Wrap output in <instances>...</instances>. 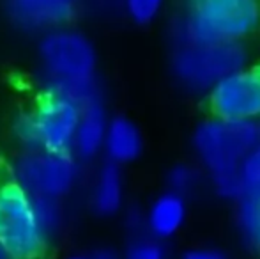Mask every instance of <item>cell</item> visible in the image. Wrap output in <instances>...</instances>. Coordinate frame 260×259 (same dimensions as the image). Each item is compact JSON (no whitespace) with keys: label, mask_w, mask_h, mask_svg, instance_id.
Masks as SVG:
<instances>
[{"label":"cell","mask_w":260,"mask_h":259,"mask_svg":"<svg viewBox=\"0 0 260 259\" xmlns=\"http://www.w3.org/2000/svg\"><path fill=\"white\" fill-rule=\"evenodd\" d=\"M57 199L32 195L16 183L0 187V250L6 259H39L58 225Z\"/></svg>","instance_id":"6da1fadb"},{"label":"cell","mask_w":260,"mask_h":259,"mask_svg":"<svg viewBox=\"0 0 260 259\" xmlns=\"http://www.w3.org/2000/svg\"><path fill=\"white\" fill-rule=\"evenodd\" d=\"M258 142L257 123L212 118L197 128L193 146L219 195L236 199L241 163Z\"/></svg>","instance_id":"7a4b0ae2"},{"label":"cell","mask_w":260,"mask_h":259,"mask_svg":"<svg viewBox=\"0 0 260 259\" xmlns=\"http://www.w3.org/2000/svg\"><path fill=\"white\" fill-rule=\"evenodd\" d=\"M48 93L82 103L98 93L96 53L90 41L75 31H55L41 43Z\"/></svg>","instance_id":"3957f363"},{"label":"cell","mask_w":260,"mask_h":259,"mask_svg":"<svg viewBox=\"0 0 260 259\" xmlns=\"http://www.w3.org/2000/svg\"><path fill=\"white\" fill-rule=\"evenodd\" d=\"M189 43L239 41L260 25V0H188Z\"/></svg>","instance_id":"277c9868"},{"label":"cell","mask_w":260,"mask_h":259,"mask_svg":"<svg viewBox=\"0 0 260 259\" xmlns=\"http://www.w3.org/2000/svg\"><path fill=\"white\" fill-rule=\"evenodd\" d=\"M80 105L60 94L46 93L30 114L18 123V135L30 149L69 151L75 142Z\"/></svg>","instance_id":"5b68a950"},{"label":"cell","mask_w":260,"mask_h":259,"mask_svg":"<svg viewBox=\"0 0 260 259\" xmlns=\"http://www.w3.org/2000/svg\"><path fill=\"white\" fill-rule=\"evenodd\" d=\"M76 180V163L69 151L30 149L14 163V180L32 195L58 199L68 194Z\"/></svg>","instance_id":"8992f818"},{"label":"cell","mask_w":260,"mask_h":259,"mask_svg":"<svg viewBox=\"0 0 260 259\" xmlns=\"http://www.w3.org/2000/svg\"><path fill=\"white\" fill-rule=\"evenodd\" d=\"M209 107L214 118L255 123L260 119V64L239 68L212 85Z\"/></svg>","instance_id":"52a82bcc"},{"label":"cell","mask_w":260,"mask_h":259,"mask_svg":"<svg viewBox=\"0 0 260 259\" xmlns=\"http://www.w3.org/2000/svg\"><path fill=\"white\" fill-rule=\"evenodd\" d=\"M244 50L237 41L189 43L177 57V69L191 83H212L243 68Z\"/></svg>","instance_id":"ba28073f"},{"label":"cell","mask_w":260,"mask_h":259,"mask_svg":"<svg viewBox=\"0 0 260 259\" xmlns=\"http://www.w3.org/2000/svg\"><path fill=\"white\" fill-rule=\"evenodd\" d=\"M236 200L241 233L250 245L260 247V144L241 163Z\"/></svg>","instance_id":"9c48e42d"},{"label":"cell","mask_w":260,"mask_h":259,"mask_svg":"<svg viewBox=\"0 0 260 259\" xmlns=\"http://www.w3.org/2000/svg\"><path fill=\"white\" fill-rule=\"evenodd\" d=\"M76 0H7L14 23L30 31L53 28L73 16Z\"/></svg>","instance_id":"30bf717a"},{"label":"cell","mask_w":260,"mask_h":259,"mask_svg":"<svg viewBox=\"0 0 260 259\" xmlns=\"http://www.w3.org/2000/svg\"><path fill=\"white\" fill-rule=\"evenodd\" d=\"M106 125L108 123H106L103 101L100 100V94H92L80 103L78 126H76L75 142H73V148L80 156L92 158L100 151L105 142Z\"/></svg>","instance_id":"8fae6325"},{"label":"cell","mask_w":260,"mask_h":259,"mask_svg":"<svg viewBox=\"0 0 260 259\" xmlns=\"http://www.w3.org/2000/svg\"><path fill=\"white\" fill-rule=\"evenodd\" d=\"M103 146L112 163H129L140 156L142 135L133 121L115 118L106 125Z\"/></svg>","instance_id":"7c38bea8"},{"label":"cell","mask_w":260,"mask_h":259,"mask_svg":"<svg viewBox=\"0 0 260 259\" xmlns=\"http://www.w3.org/2000/svg\"><path fill=\"white\" fill-rule=\"evenodd\" d=\"M186 218V204L182 195L167 192L152 203L147 213V227L156 238H170L182 227Z\"/></svg>","instance_id":"4fadbf2b"},{"label":"cell","mask_w":260,"mask_h":259,"mask_svg":"<svg viewBox=\"0 0 260 259\" xmlns=\"http://www.w3.org/2000/svg\"><path fill=\"white\" fill-rule=\"evenodd\" d=\"M122 176L117 163H106L98 174L94 187V208L101 215H112L119 211L122 204Z\"/></svg>","instance_id":"5bb4252c"},{"label":"cell","mask_w":260,"mask_h":259,"mask_svg":"<svg viewBox=\"0 0 260 259\" xmlns=\"http://www.w3.org/2000/svg\"><path fill=\"white\" fill-rule=\"evenodd\" d=\"M129 16L137 23H149L157 16L163 0H124Z\"/></svg>","instance_id":"9a60e30c"},{"label":"cell","mask_w":260,"mask_h":259,"mask_svg":"<svg viewBox=\"0 0 260 259\" xmlns=\"http://www.w3.org/2000/svg\"><path fill=\"white\" fill-rule=\"evenodd\" d=\"M168 183H170V192L182 195L188 190H191L197 183V170L189 165H175L168 174Z\"/></svg>","instance_id":"2e32d148"},{"label":"cell","mask_w":260,"mask_h":259,"mask_svg":"<svg viewBox=\"0 0 260 259\" xmlns=\"http://www.w3.org/2000/svg\"><path fill=\"white\" fill-rule=\"evenodd\" d=\"M126 259H165V250L157 242L144 240L127 250Z\"/></svg>","instance_id":"e0dca14e"},{"label":"cell","mask_w":260,"mask_h":259,"mask_svg":"<svg viewBox=\"0 0 260 259\" xmlns=\"http://www.w3.org/2000/svg\"><path fill=\"white\" fill-rule=\"evenodd\" d=\"M182 259H226L221 252L211 249H195L188 250V252L182 256Z\"/></svg>","instance_id":"ac0fdd59"},{"label":"cell","mask_w":260,"mask_h":259,"mask_svg":"<svg viewBox=\"0 0 260 259\" xmlns=\"http://www.w3.org/2000/svg\"><path fill=\"white\" fill-rule=\"evenodd\" d=\"M90 259H117L113 254H110V252H98L94 257H90Z\"/></svg>","instance_id":"d6986e66"},{"label":"cell","mask_w":260,"mask_h":259,"mask_svg":"<svg viewBox=\"0 0 260 259\" xmlns=\"http://www.w3.org/2000/svg\"><path fill=\"white\" fill-rule=\"evenodd\" d=\"M69 259H89V257H80V256H75V257H69Z\"/></svg>","instance_id":"ffe728a7"},{"label":"cell","mask_w":260,"mask_h":259,"mask_svg":"<svg viewBox=\"0 0 260 259\" xmlns=\"http://www.w3.org/2000/svg\"><path fill=\"white\" fill-rule=\"evenodd\" d=\"M257 128H258V135H260V123H258V125H257Z\"/></svg>","instance_id":"44dd1931"},{"label":"cell","mask_w":260,"mask_h":259,"mask_svg":"<svg viewBox=\"0 0 260 259\" xmlns=\"http://www.w3.org/2000/svg\"><path fill=\"white\" fill-rule=\"evenodd\" d=\"M2 257H4V256H2V250H0V259H2Z\"/></svg>","instance_id":"7402d4cb"}]
</instances>
